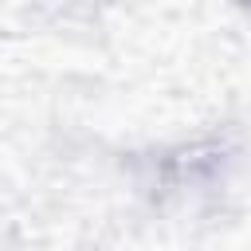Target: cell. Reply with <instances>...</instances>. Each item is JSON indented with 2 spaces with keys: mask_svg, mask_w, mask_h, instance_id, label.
I'll use <instances>...</instances> for the list:
<instances>
[{
  "mask_svg": "<svg viewBox=\"0 0 251 251\" xmlns=\"http://www.w3.org/2000/svg\"><path fill=\"white\" fill-rule=\"evenodd\" d=\"M235 4H243V8H251V0H235Z\"/></svg>",
  "mask_w": 251,
  "mask_h": 251,
  "instance_id": "6da1fadb",
  "label": "cell"
}]
</instances>
